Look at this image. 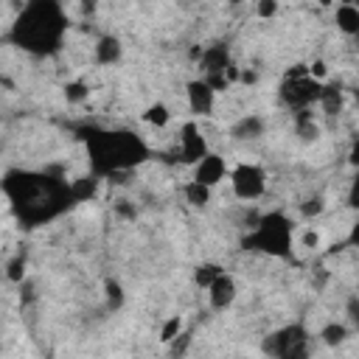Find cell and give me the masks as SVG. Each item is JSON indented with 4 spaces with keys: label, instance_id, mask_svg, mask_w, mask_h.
<instances>
[{
    "label": "cell",
    "instance_id": "obj_1",
    "mask_svg": "<svg viewBox=\"0 0 359 359\" xmlns=\"http://www.w3.org/2000/svg\"><path fill=\"white\" fill-rule=\"evenodd\" d=\"M3 191L17 216L31 227L45 224L76 202L73 185L48 171H8L3 177Z\"/></svg>",
    "mask_w": 359,
    "mask_h": 359
},
{
    "label": "cell",
    "instance_id": "obj_2",
    "mask_svg": "<svg viewBox=\"0 0 359 359\" xmlns=\"http://www.w3.org/2000/svg\"><path fill=\"white\" fill-rule=\"evenodd\" d=\"M67 14L62 0H25L11 22V42L31 56H50L62 48L67 34Z\"/></svg>",
    "mask_w": 359,
    "mask_h": 359
},
{
    "label": "cell",
    "instance_id": "obj_3",
    "mask_svg": "<svg viewBox=\"0 0 359 359\" xmlns=\"http://www.w3.org/2000/svg\"><path fill=\"white\" fill-rule=\"evenodd\" d=\"M84 149L95 180H115L149 160V146L129 129H87Z\"/></svg>",
    "mask_w": 359,
    "mask_h": 359
},
{
    "label": "cell",
    "instance_id": "obj_4",
    "mask_svg": "<svg viewBox=\"0 0 359 359\" xmlns=\"http://www.w3.org/2000/svg\"><path fill=\"white\" fill-rule=\"evenodd\" d=\"M294 222L280 213V210H269L264 216L255 219L252 230L244 236V250H255L264 252L269 258H289L294 250Z\"/></svg>",
    "mask_w": 359,
    "mask_h": 359
},
{
    "label": "cell",
    "instance_id": "obj_5",
    "mask_svg": "<svg viewBox=\"0 0 359 359\" xmlns=\"http://www.w3.org/2000/svg\"><path fill=\"white\" fill-rule=\"evenodd\" d=\"M320 90H323V84L314 81V79L306 73V65H297L294 70L286 73V79H283V84H280V98H283V104H286L292 112H297V109H311V107L317 104V98H320Z\"/></svg>",
    "mask_w": 359,
    "mask_h": 359
},
{
    "label": "cell",
    "instance_id": "obj_6",
    "mask_svg": "<svg viewBox=\"0 0 359 359\" xmlns=\"http://www.w3.org/2000/svg\"><path fill=\"white\" fill-rule=\"evenodd\" d=\"M227 182H230V191L236 199L241 202H255L266 194V171L264 165L258 163H236L230 171H227Z\"/></svg>",
    "mask_w": 359,
    "mask_h": 359
},
{
    "label": "cell",
    "instance_id": "obj_7",
    "mask_svg": "<svg viewBox=\"0 0 359 359\" xmlns=\"http://www.w3.org/2000/svg\"><path fill=\"white\" fill-rule=\"evenodd\" d=\"M264 351L272 353V356H280V359L309 356V334H306L303 325H286L264 342Z\"/></svg>",
    "mask_w": 359,
    "mask_h": 359
},
{
    "label": "cell",
    "instance_id": "obj_8",
    "mask_svg": "<svg viewBox=\"0 0 359 359\" xmlns=\"http://www.w3.org/2000/svg\"><path fill=\"white\" fill-rule=\"evenodd\" d=\"M177 146H180V157H182V163H188V165H194L202 154L210 151L208 137H205V132H202V126H199L196 121H185V123L180 126Z\"/></svg>",
    "mask_w": 359,
    "mask_h": 359
},
{
    "label": "cell",
    "instance_id": "obj_9",
    "mask_svg": "<svg viewBox=\"0 0 359 359\" xmlns=\"http://www.w3.org/2000/svg\"><path fill=\"white\" fill-rule=\"evenodd\" d=\"M208 292V306L213 309V311H227L233 303H236V297H238V283H236V278L230 275V272H219L213 280H210V286L205 289Z\"/></svg>",
    "mask_w": 359,
    "mask_h": 359
},
{
    "label": "cell",
    "instance_id": "obj_10",
    "mask_svg": "<svg viewBox=\"0 0 359 359\" xmlns=\"http://www.w3.org/2000/svg\"><path fill=\"white\" fill-rule=\"evenodd\" d=\"M185 98H188V109L196 118H208L216 109V90L205 79H191L185 84Z\"/></svg>",
    "mask_w": 359,
    "mask_h": 359
},
{
    "label": "cell",
    "instance_id": "obj_11",
    "mask_svg": "<svg viewBox=\"0 0 359 359\" xmlns=\"http://www.w3.org/2000/svg\"><path fill=\"white\" fill-rule=\"evenodd\" d=\"M227 171H230V165L224 163V157L216 154V151H208V154H202V157L194 163V174H191V180L216 188L219 182L227 180Z\"/></svg>",
    "mask_w": 359,
    "mask_h": 359
},
{
    "label": "cell",
    "instance_id": "obj_12",
    "mask_svg": "<svg viewBox=\"0 0 359 359\" xmlns=\"http://www.w3.org/2000/svg\"><path fill=\"white\" fill-rule=\"evenodd\" d=\"M93 53H95V62L104 65V67H112L115 62H121V53H123V45L118 36L112 34H104L98 36V42L93 45Z\"/></svg>",
    "mask_w": 359,
    "mask_h": 359
},
{
    "label": "cell",
    "instance_id": "obj_13",
    "mask_svg": "<svg viewBox=\"0 0 359 359\" xmlns=\"http://www.w3.org/2000/svg\"><path fill=\"white\" fill-rule=\"evenodd\" d=\"M334 22H337V31L339 34L356 36L359 34V3H337Z\"/></svg>",
    "mask_w": 359,
    "mask_h": 359
},
{
    "label": "cell",
    "instance_id": "obj_14",
    "mask_svg": "<svg viewBox=\"0 0 359 359\" xmlns=\"http://www.w3.org/2000/svg\"><path fill=\"white\" fill-rule=\"evenodd\" d=\"M317 107L323 109V115H339L342 109H345V93L337 87V84H331V79L323 84V90H320V98H317Z\"/></svg>",
    "mask_w": 359,
    "mask_h": 359
},
{
    "label": "cell",
    "instance_id": "obj_15",
    "mask_svg": "<svg viewBox=\"0 0 359 359\" xmlns=\"http://www.w3.org/2000/svg\"><path fill=\"white\" fill-rule=\"evenodd\" d=\"M264 129H266V121H264L261 115H244V118H238V121L233 123L230 135H233L236 140H258V137L264 135Z\"/></svg>",
    "mask_w": 359,
    "mask_h": 359
},
{
    "label": "cell",
    "instance_id": "obj_16",
    "mask_svg": "<svg viewBox=\"0 0 359 359\" xmlns=\"http://www.w3.org/2000/svg\"><path fill=\"white\" fill-rule=\"evenodd\" d=\"M171 118H174V112H171L168 104H163V101H151V104L140 112V121H143L146 126H151V129H165V126L171 123Z\"/></svg>",
    "mask_w": 359,
    "mask_h": 359
},
{
    "label": "cell",
    "instance_id": "obj_17",
    "mask_svg": "<svg viewBox=\"0 0 359 359\" xmlns=\"http://www.w3.org/2000/svg\"><path fill=\"white\" fill-rule=\"evenodd\" d=\"M182 196H185V202H188L191 208H208L210 199H213V188H210V185H202V182H196V180H188V182L182 185Z\"/></svg>",
    "mask_w": 359,
    "mask_h": 359
},
{
    "label": "cell",
    "instance_id": "obj_18",
    "mask_svg": "<svg viewBox=\"0 0 359 359\" xmlns=\"http://www.w3.org/2000/svg\"><path fill=\"white\" fill-rule=\"evenodd\" d=\"M348 337H351V328H348L345 323H328V325L320 331V339H323V345H328V348H339Z\"/></svg>",
    "mask_w": 359,
    "mask_h": 359
},
{
    "label": "cell",
    "instance_id": "obj_19",
    "mask_svg": "<svg viewBox=\"0 0 359 359\" xmlns=\"http://www.w3.org/2000/svg\"><path fill=\"white\" fill-rule=\"evenodd\" d=\"M182 328H185L182 314H171V317H168V320L160 325V337H157V339H160L163 345H171V342H174V339L182 334Z\"/></svg>",
    "mask_w": 359,
    "mask_h": 359
},
{
    "label": "cell",
    "instance_id": "obj_20",
    "mask_svg": "<svg viewBox=\"0 0 359 359\" xmlns=\"http://www.w3.org/2000/svg\"><path fill=\"white\" fill-rule=\"evenodd\" d=\"M65 98H67V104H84V101L90 98V84L81 81V79L67 81V84H65Z\"/></svg>",
    "mask_w": 359,
    "mask_h": 359
},
{
    "label": "cell",
    "instance_id": "obj_21",
    "mask_svg": "<svg viewBox=\"0 0 359 359\" xmlns=\"http://www.w3.org/2000/svg\"><path fill=\"white\" fill-rule=\"evenodd\" d=\"M294 238H297V244H300L303 250H309V252H317V250L323 247V233H320L314 224L303 227V230H300V236L294 233Z\"/></svg>",
    "mask_w": 359,
    "mask_h": 359
},
{
    "label": "cell",
    "instance_id": "obj_22",
    "mask_svg": "<svg viewBox=\"0 0 359 359\" xmlns=\"http://www.w3.org/2000/svg\"><path fill=\"white\" fill-rule=\"evenodd\" d=\"M219 272H222V266H219V264L205 261V264H199V266L194 269V283H196L199 289H208V286H210V280H213Z\"/></svg>",
    "mask_w": 359,
    "mask_h": 359
},
{
    "label": "cell",
    "instance_id": "obj_23",
    "mask_svg": "<svg viewBox=\"0 0 359 359\" xmlns=\"http://www.w3.org/2000/svg\"><path fill=\"white\" fill-rule=\"evenodd\" d=\"M25 269H28V261H25V255H14L8 264H6V278L11 280V283H25Z\"/></svg>",
    "mask_w": 359,
    "mask_h": 359
},
{
    "label": "cell",
    "instance_id": "obj_24",
    "mask_svg": "<svg viewBox=\"0 0 359 359\" xmlns=\"http://www.w3.org/2000/svg\"><path fill=\"white\" fill-rule=\"evenodd\" d=\"M323 210H325V199L320 194H314V196H309V199L300 202V216L309 219V222L317 219V216H323Z\"/></svg>",
    "mask_w": 359,
    "mask_h": 359
},
{
    "label": "cell",
    "instance_id": "obj_25",
    "mask_svg": "<svg viewBox=\"0 0 359 359\" xmlns=\"http://www.w3.org/2000/svg\"><path fill=\"white\" fill-rule=\"evenodd\" d=\"M306 73H309L314 81H320V84H325V81L331 79V70H328V62H325V59H311V62L306 65Z\"/></svg>",
    "mask_w": 359,
    "mask_h": 359
},
{
    "label": "cell",
    "instance_id": "obj_26",
    "mask_svg": "<svg viewBox=\"0 0 359 359\" xmlns=\"http://www.w3.org/2000/svg\"><path fill=\"white\" fill-rule=\"evenodd\" d=\"M278 8H280L278 0H255V17H258V20H272V17H278Z\"/></svg>",
    "mask_w": 359,
    "mask_h": 359
},
{
    "label": "cell",
    "instance_id": "obj_27",
    "mask_svg": "<svg viewBox=\"0 0 359 359\" xmlns=\"http://www.w3.org/2000/svg\"><path fill=\"white\" fill-rule=\"evenodd\" d=\"M104 289H107V300H109V306H112V309H118V306L123 303V289H121L115 280H107V286H104Z\"/></svg>",
    "mask_w": 359,
    "mask_h": 359
},
{
    "label": "cell",
    "instance_id": "obj_28",
    "mask_svg": "<svg viewBox=\"0 0 359 359\" xmlns=\"http://www.w3.org/2000/svg\"><path fill=\"white\" fill-rule=\"evenodd\" d=\"M227 3H233V6H236V3H241V0H227Z\"/></svg>",
    "mask_w": 359,
    "mask_h": 359
}]
</instances>
